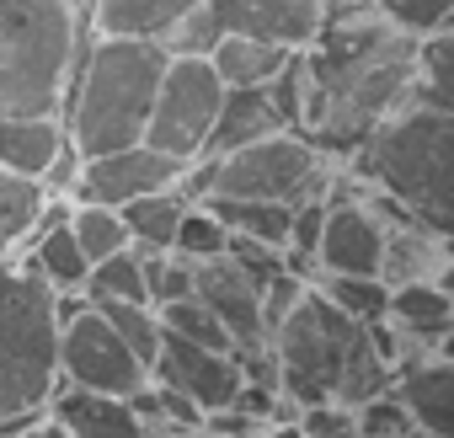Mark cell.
<instances>
[{
  "label": "cell",
  "mask_w": 454,
  "mask_h": 438,
  "mask_svg": "<svg viewBox=\"0 0 454 438\" xmlns=\"http://www.w3.org/2000/svg\"><path fill=\"white\" fill-rule=\"evenodd\" d=\"M417 49L422 38L395 27L369 0L326 12L321 33L300 49L305 54V113L300 134L321 155H358L385 118L411 102L417 86Z\"/></svg>",
  "instance_id": "1"
},
{
  "label": "cell",
  "mask_w": 454,
  "mask_h": 438,
  "mask_svg": "<svg viewBox=\"0 0 454 438\" xmlns=\"http://www.w3.org/2000/svg\"><path fill=\"white\" fill-rule=\"evenodd\" d=\"M273 353H278V385L300 406H316V401L364 406L395 385V364L380 353L374 321L348 316L316 284L273 332Z\"/></svg>",
  "instance_id": "2"
},
{
  "label": "cell",
  "mask_w": 454,
  "mask_h": 438,
  "mask_svg": "<svg viewBox=\"0 0 454 438\" xmlns=\"http://www.w3.org/2000/svg\"><path fill=\"white\" fill-rule=\"evenodd\" d=\"M353 171L390 192L417 225L438 231L454 246V113L406 102L380 134L353 155Z\"/></svg>",
  "instance_id": "3"
},
{
  "label": "cell",
  "mask_w": 454,
  "mask_h": 438,
  "mask_svg": "<svg viewBox=\"0 0 454 438\" xmlns=\"http://www.w3.org/2000/svg\"><path fill=\"white\" fill-rule=\"evenodd\" d=\"M166 65H171L166 43L102 33L91 43V54L81 59V81L70 91V107H65L70 145L81 155H107L123 145H139Z\"/></svg>",
  "instance_id": "4"
},
{
  "label": "cell",
  "mask_w": 454,
  "mask_h": 438,
  "mask_svg": "<svg viewBox=\"0 0 454 438\" xmlns=\"http://www.w3.org/2000/svg\"><path fill=\"white\" fill-rule=\"evenodd\" d=\"M75 43V0H0V118H59Z\"/></svg>",
  "instance_id": "5"
},
{
  "label": "cell",
  "mask_w": 454,
  "mask_h": 438,
  "mask_svg": "<svg viewBox=\"0 0 454 438\" xmlns=\"http://www.w3.org/2000/svg\"><path fill=\"white\" fill-rule=\"evenodd\" d=\"M59 289L43 273L0 268V417L43 411L59 395Z\"/></svg>",
  "instance_id": "6"
},
{
  "label": "cell",
  "mask_w": 454,
  "mask_h": 438,
  "mask_svg": "<svg viewBox=\"0 0 454 438\" xmlns=\"http://www.w3.org/2000/svg\"><path fill=\"white\" fill-rule=\"evenodd\" d=\"M332 166L326 155L300 134L278 129L268 139H252L241 150L208 155V192L203 198H262V203H305L326 198Z\"/></svg>",
  "instance_id": "7"
},
{
  "label": "cell",
  "mask_w": 454,
  "mask_h": 438,
  "mask_svg": "<svg viewBox=\"0 0 454 438\" xmlns=\"http://www.w3.org/2000/svg\"><path fill=\"white\" fill-rule=\"evenodd\" d=\"M219 102H224L219 70L203 54H171L160 91H155V107H150V123H145V145H155L176 160H198L208 150Z\"/></svg>",
  "instance_id": "8"
},
{
  "label": "cell",
  "mask_w": 454,
  "mask_h": 438,
  "mask_svg": "<svg viewBox=\"0 0 454 438\" xmlns=\"http://www.w3.org/2000/svg\"><path fill=\"white\" fill-rule=\"evenodd\" d=\"M59 369H65V385L75 390H97V395H134L150 385V364L123 342V332L86 300L70 321H65V337H59Z\"/></svg>",
  "instance_id": "9"
},
{
  "label": "cell",
  "mask_w": 454,
  "mask_h": 438,
  "mask_svg": "<svg viewBox=\"0 0 454 438\" xmlns=\"http://www.w3.org/2000/svg\"><path fill=\"white\" fill-rule=\"evenodd\" d=\"M187 166L192 160H176V155H166V150H155V145L139 139V145H123V150H107V155H86L70 192L81 203H113V208H123V203H134L145 192L182 187Z\"/></svg>",
  "instance_id": "10"
},
{
  "label": "cell",
  "mask_w": 454,
  "mask_h": 438,
  "mask_svg": "<svg viewBox=\"0 0 454 438\" xmlns=\"http://www.w3.org/2000/svg\"><path fill=\"white\" fill-rule=\"evenodd\" d=\"M150 374H155L160 385H171V390L192 395L203 411L236 406V395H241V385H247V374H241V358H236V353L198 348V342H187V337H176V332H166V337H160V358H155V369H150Z\"/></svg>",
  "instance_id": "11"
},
{
  "label": "cell",
  "mask_w": 454,
  "mask_h": 438,
  "mask_svg": "<svg viewBox=\"0 0 454 438\" xmlns=\"http://www.w3.org/2000/svg\"><path fill=\"white\" fill-rule=\"evenodd\" d=\"M192 294L224 321V332L236 337V353H252V348H268L273 337H268V321H262V289H257V278L224 252V257H203V262H192Z\"/></svg>",
  "instance_id": "12"
},
{
  "label": "cell",
  "mask_w": 454,
  "mask_h": 438,
  "mask_svg": "<svg viewBox=\"0 0 454 438\" xmlns=\"http://www.w3.org/2000/svg\"><path fill=\"white\" fill-rule=\"evenodd\" d=\"M385 219L374 203H326V231H321V273H380L385 262ZM385 278V273H380Z\"/></svg>",
  "instance_id": "13"
},
{
  "label": "cell",
  "mask_w": 454,
  "mask_h": 438,
  "mask_svg": "<svg viewBox=\"0 0 454 438\" xmlns=\"http://www.w3.org/2000/svg\"><path fill=\"white\" fill-rule=\"evenodd\" d=\"M208 6L224 22V33H252L289 49H305L326 22L321 0H208Z\"/></svg>",
  "instance_id": "14"
},
{
  "label": "cell",
  "mask_w": 454,
  "mask_h": 438,
  "mask_svg": "<svg viewBox=\"0 0 454 438\" xmlns=\"http://www.w3.org/2000/svg\"><path fill=\"white\" fill-rule=\"evenodd\" d=\"M54 422H65L70 438H155L150 422L134 411V401L75 390V385L54 395Z\"/></svg>",
  "instance_id": "15"
},
{
  "label": "cell",
  "mask_w": 454,
  "mask_h": 438,
  "mask_svg": "<svg viewBox=\"0 0 454 438\" xmlns=\"http://www.w3.org/2000/svg\"><path fill=\"white\" fill-rule=\"evenodd\" d=\"M289 129L273 91L268 86H224V102H219V118H214V134H208V150L203 155H224V150H241L252 139H268Z\"/></svg>",
  "instance_id": "16"
},
{
  "label": "cell",
  "mask_w": 454,
  "mask_h": 438,
  "mask_svg": "<svg viewBox=\"0 0 454 438\" xmlns=\"http://www.w3.org/2000/svg\"><path fill=\"white\" fill-rule=\"evenodd\" d=\"M395 395L406 401L417 427H433L443 438H454V364L427 353L406 369H395Z\"/></svg>",
  "instance_id": "17"
},
{
  "label": "cell",
  "mask_w": 454,
  "mask_h": 438,
  "mask_svg": "<svg viewBox=\"0 0 454 438\" xmlns=\"http://www.w3.org/2000/svg\"><path fill=\"white\" fill-rule=\"evenodd\" d=\"M294 54H300V49L273 43V38L224 33V38H219V49L208 54V65L219 70V81H224V86H273V81L289 70V59H294Z\"/></svg>",
  "instance_id": "18"
},
{
  "label": "cell",
  "mask_w": 454,
  "mask_h": 438,
  "mask_svg": "<svg viewBox=\"0 0 454 438\" xmlns=\"http://www.w3.org/2000/svg\"><path fill=\"white\" fill-rule=\"evenodd\" d=\"M65 139H70L65 118H0V166L43 182L49 166L59 160Z\"/></svg>",
  "instance_id": "19"
},
{
  "label": "cell",
  "mask_w": 454,
  "mask_h": 438,
  "mask_svg": "<svg viewBox=\"0 0 454 438\" xmlns=\"http://www.w3.org/2000/svg\"><path fill=\"white\" fill-rule=\"evenodd\" d=\"M449 262V241L427 225H417V219H406V225H390L385 231V284H417V278H438V268Z\"/></svg>",
  "instance_id": "20"
},
{
  "label": "cell",
  "mask_w": 454,
  "mask_h": 438,
  "mask_svg": "<svg viewBox=\"0 0 454 438\" xmlns=\"http://www.w3.org/2000/svg\"><path fill=\"white\" fill-rule=\"evenodd\" d=\"M33 273H43L59 294H81L91 278V257L81 252L70 214H43L38 219V246H33Z\"/></svg>",
  "instance_id": "21"
},
{
  "label": "cell",
  "mask_w": 454,
  "mask_h": 438,
  "mask_svg": "<svg viewBox=\"0 0 454 438\" xmlns=\"http://www.w3.org/2000/svg\"><path fill=\"white\" fill-rule=\"evenodd\" d=\"M192 6H198V0H91V17H97V33L166 43V33H171Z\"/></svg>",
  "instance_id": "22"
},
{
  "label": "cell",
  "mask_w": 454,
  "mask_h": 438,
  "mask_svg": "<svg viewBox=\"0 0 454 438\" xmlns=\"http://www.w3.org/2000/svg\"><path fill=\"white\" fill-rule=\"evenodd\" d=\"M390 321L411 337V342H422V348H433L449 326H454V300L438 289V278H417V284H395V294H390Z\"/></svg>",
  "instance_id": "23"
},
{
  "label": "cell",
  "mask_w": 454,
  "mask_h": 438,
  "mask_svg": "<svg viewBox=\"0 0 454 438\" xmlns=\"http://www.w3.org/2000/svg\"><path fill=\"white\" fill-rule=\"evenodd\" d=\"M187 203H192V198H182L176 187H160V192H145V198L123 203V225H129L134 246H139V252H171Z\"/></svg>",
  "instance_id": "24"
},
{
  "label": "cell",
  "mask_w": 454,
  "mask_h": 438,
  "mask_svg": "<svg viewBox=\"0 0 454 438\" xmlns=\"http://www.w3.org/2000/svg\"><path fill=\"white\" fill-rule=\"evenodd\" d=\"M43 182L38 176H22L12 166H0V262H6L12 246H22L33 231H38V219H43Z\"/></svg>",
  "instance_id": "25"
},
{
  "label": "cell",
  "mask_w": 454,
  "mask_h": 438,
  "mask_svg": "<svg viewBox=\"0 0 454 438\" xmlns=\"http://www.w3.org/2000/svg\"><path fill=\"white\" fill-rule=\"evenodd\" d=\"M224 225L268 241V246H289V225H294V203H262V198H203Z\"/></svg>",
  "instance_id": "26"
},
{
  "label": "cell",
  "mask_w": 454,
  "mask_h": 438,
  "mask_svg": "<svg viewBox=\"0 0 454 438\" xmlns=\"http://www.w3.org/2000/svg\"><path fill=\"white\" fill-rule=\"evenodd\" d=\"M411 102H427V107H449V113H454V33H449V27L422 38Z\"/></svg>",
  "instance_id": "27"
},
{
  "label": "cell",
  "mask_w": 454,
  "mask_h": 438,
  "mask_svg": "<svg viewBox=\"0 0 454 438\" xmlns=\"http://www.w3.org/2000/svg\"><path fill=\"white\" fill-rule=\"evenodd\" d=\"M316 289L332 305H342L348 316H358V321H385L390 316V294H395L380 273H321Z\"/></svg>",
  "instance_id": "28"
},
{
  "label": "cell",
  "mask_w": 454,
  "mask_h": 438,
  "mask_svg": "<svg viewBox=\"0 0 454 438\" xmlns=\"http://www.w3.org/2000/svg\"><path fill=\"white\" fill-rule=\"evenodd\" d=\"M86 294H91V300H145V305H150L145 252H139V246H123V252H113V257H102V262H91Z\"/></svg>",
  "instance_id": "29"
},
{
  "label": "cell",
  "mask_w": 454,
  "mask_h": 438,
  "mask_svg": "<svg viewBox=\"0 0 454 438\" xmlns=\"http://www.w3.org/2000/svg\"><path fill=\"white\" fill-rule=\"evenodd\" d=\"M91 300V294H86ZM118 332H123V342L155 369V358H160V337H166V326H160V310L155 305H145V300H91Z\"/></svg>",
  "instance_id": "30"
},
{
  "label": "cell",
  "mask_w": 454,
  "mask_h": 438,
  "mask_svg": "<svg viewBox=\"0 0 454 438\" xmlns=\"http://www.w3.org/2000/svg\"><path fill=\"white\" fill-rule=\"evenodd\" d=\"M70 231H75V241H81V252H86L91 262H102V257H113V252H123V246H134V236H129V225H123V208H113V203H81V208L70 214Z\"/></svg>",
  "instance_id": "31"
},
{
  "label": "cell",
  "mask_w": 454,
  "mask_h": 438,
  "mask_svg": "<svg viewBox=\"0 0 454 438\" xmlns=\"http://www.w3.org/2000/svg\"><path fill=\"white\" fill-rule=\"evenodd\" d=\"M160 326L166 332H176V337H187V342H198V348H219V353H236V337L224 332V321L198 300V294H187V300H171V305H160Z\"/></svg>",
  "instance_id": "32"
},
{
  "label": "cell",
  "mask_w": 454,
  "mask_h": 438,
  "mask_svg": "<svg viewBox=\"0 0 454 438\" xmlns=\"http://www.w3.org/2000/svg\"><path fill=\"white\" fill-rule=\"evenodd\" d=\"M224 246H231V225H224V219H219L203 198H198V203H187L171 252H182L187 262H203V257H224Z\"/></svg>",
  "instance_id": "33"
},
{
  "label": "cell",
  "mask_w": 454,
  "mask_h": 438,
  "mask_svg": "<svg viewBox=\"0 0 454 438\" xmlns=\"http://www.w3.org/2000/svg\"><path fill=\"white\" fill-rule=\"evenodd\" d=\"M145 284H150V305H171V300H187L192 294V262L182 252H145Z\"/></svg>",
  "instance_id": "34"
},
{
  "label": "cell",
  "mask_w": 454,
  "mask_h": 438,
  "mask_svg": "<svg viewBox=\"0 0 454 438\" xmlns=\"http://www.w3.org/2000/svg\"><path fill=\"white\" fill-rule=\"evenodd\" d=\"M374 12H385L395 27L427 38V33H443L454 22V0H369Z\"/></svg>",
  "instance_id": "35"
},
{
  "label": "cell",
  "mask_w": 454,
  "mask_h": 438,
  "mask_svg": "<svg viewBox=\"0 0 454 438\" xmlns=\"http://www.w3.org/2000/svg\"><path fill=\"white\" fill-rule=\"evenodd\" d=\"M219 38H224V22L214 17L208 0H198V6L166 33V49H171V54H203V59H208V54L219 49Z\"/></svg>",
  "instance_id": "36"
},
{
  "label": "cell",
  "mask_w": 454,
  "mask_h": 438,
  "mask_svg": "<svg viewBox=\"0 0 454 438\" xmlns=\"http://www.w3.org/2000/svg\"><path fill=\"white\" fill-rule=\"evenodd\" d=\"M300 427H305V438H364V417L348 401H316V406H305Z\"/></svg>",
  "instance_id": "37"
},
{
  "label": "cell",
  "mask_w": 454,
  "mask_h": 438,
  "mask_svg": "<svg viewBox=\"0 0 454 438\" xmlns=\"http://www.w3.org/2000/svg\"><path fill=\"white\" fill-rule=\"evenodd\" d=\"M358 417H364V438H406V427H411V411H406V401L395 395V385L380 390L374 401H364Z\"/></svg>",
  "instance_id": "38"
},
{
  "label": "cell",
  "mask_w": 454,
  "mask_h": 438,
  "mask_svg": "<svg viewBox=\"0 0 454 438\" xmlns=\"http://www.w3.org/2000/svg\"><path fill=\"white\" fill-rule=\"evenodd\" d=\"M27 438H70V427H65V422H38Z\"/></svg>",
  "instance_id": "39"
},
{
  "label": "cell",
  "mask_w": 454,
  "mask_h": 438,
  "mask_svg": "<svg viewBox=\"0 0 454 438\" xmlns=\"http://www.w3.org/2000/svg\"><path fill=\"white\" fill-rule=\"evenodd\" d=\"M155 438H208L203 427H171V433H155Z\"/></svg>",
  "instance_id": "40"
},
{
  "label": "cell",
  "mask_w": 454,
  "mask_h": 438,
  "mask_svg": "<svg viewBox=\"0 0 454 438\" xmlns=\"http://www.w3.org/2000/svg\"><path fill=\"white\" fill-rule=\"evenodd\" d=\"M406 438H443V433H433V427H417V422H411V427H406Z\"/></svg>",
  "instance_id": "41"
},
{
  "label": "cell",
  "mask_w": 454,
  "mask_h": 438,
  "mask_svg": "<svg viewBox=\"0 0 454 438\" xmlns=\"http://www.w3.org/2000/svg\"><path fill=\"white\" fill-rule=\"evenodd\" d=\"M321 6H326V12H337V6H348V0H321Z\"/></svg>",
  "instance_id": "42"
},
{
  "label": "cell",
  "mask_w": 454,
  "mask_h": 438,
  "mask_svg": "<svg viewBox=\"0 0 454 438\" xmlns=\"http://www.w3.org/2000/svg\"><path fill=\"white\" fill-rule=\"evenodd\" d=\"M203 433H208V427H203ZM208 438H224V433H208Z\"/></svg>",
  "instance_id": "43"
},
{
  "label": "cell",
  "mask_w": 454,
  "mask_h": 438,
  "mask_svg": "<svg viewBox=\"0 0 454 438\" xmlns=\"http://www.w3.org/2000/svg\"><path fill=\"white\" fill-rule=\"evenodd\" d=\"M0 438H6V433H0Z\"/></svg>",
  "instance_id": "44"
}]
</instances>
